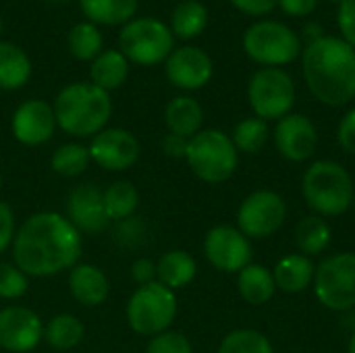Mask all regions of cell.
Wrapping results in <instances>:
<instances>
[{
    "mask_svg": "<svg viewBox=\"0 0 355 353\" xmlns=\"http://www.w3.org/2000/svg\"><path fill=\"white\" fill-rule=\"evenodd\" d=\"M29 289V277L10 262H0V300H19Z\"/></svg>",
    "mask_w": 355,
    "mask_h": 353,
    "instance_id": "e575fe53",
    "label": "cell"
},
{
    "mask_svg": "<svg viewBox=\"0 0 355 353\" xmlns=\"http://www.w3.org/2000/svg\"><path fill=\"white\" fill-rule=\"evenodd\" d=\"M164 73L168 81L179 89H200L212 79V58L196 46H181L164 60Z\"/></svg>",
    "mask_w": 355,
    "mask_h": 353,
    "instance_id": "2e32d148",
    "label": "cell"
},
{
    "mask_svg": "<svg viewBox=\"0 0 355 353\" xmlns=\"http://www.w3.org/2000/svg\"><path fill=\"white\" fill-rule=\"evenodd\" d=\"M198 273V264L191 254L183 250H171L160 256L156 262V281L168 287L171 291L187 287Z\"/></svg>",
    "mask_w": 355,
    "mask_h": 353,
    "instance_id": "7402d4cb",
    "label": "cell"
},
{
    "mask_svg": "<svg viewBox=\"0 0 355 353\" xmlns=\"http://www.w3.org/2000/svg\"><path fill=\"white\" fill-rule=\"evenodd\" d=\"M92 83L104 92H112L121 87L129 77V60L121 50H104L92 60L89 67Z\"/></svg>",
    "mask_w": 355,
    "mask_h": 353,
    "instance_id": "603a6c76",
    "label": "cell"
},
{
    "mask_svg": "<svg viewBox=\"0 0 355 353\" xmlns=\"http://www.w3.org/2000/svg\"><path fill=\"white\" fill-rule=\"evenodd\" d=\"M243 50L254 62L279 69L300 56L302 40L285 23L258 21L243 33Z\"/></svg>",
    "mask_w": 355,
    "mask_h": 353,
    "instance_id": "ba28073f",
    "label": "cell"
},
{
    "mask_svg": "<svg viewBox=\"0 0 355 353\" xmlns=\"http://www.w3.org/2000/svg\"><path fill=\"white\" fill-rule=\"evenodd\" d=\"M347 353H355V331H354V335H352V339H349V345H347Z\"/></svg>",
    "mask_w": 355,
    "mask_h": 353,
    "instance_id": "f6af8a7d",
    "label": "cell"
},
{
    "mask_svg": "<svg viewBox=\"0 0 355 353\" xmlns=\"http://www.w3.org/2000/svg\"><path fill=\"white\" fill-rule=\"evenodd\" d=\"M304 35L308 37V44H310V42H314V40L322 37L324 33L320 31V27H318L316 23H310V25H306V29H304Z\"/></svg>",
    "mask_w": 355,
    "mask_h": 353,
    "instance_id": "ee69618b",
    "label": "cell"
},
{
    "mask_svg": "<svg viewBox=\"0 0 355 353\" xmlns=\"http://www.w3.org/2000/svg\"><path fill=\"white\" fill-rule=\"evenodd\" d=\"M48 2H67V0H48Z\"/></svg>",
    "mask_w": 355,
    "mask_h": 353,
    "instance_id": "7dc6e473",
    "label": "cell"
},
{
    "mask_svg": "<svg viewBox=\"0 0 355 353\" xmlns=\"http://www.w3.org/2000/svg\"><path fill=\"white\" fill-rule=\"evenodd\" d=\"M56 125L73 137H94L106 129L112 114L110 94L92 81L62 87L52 104Z\"/></svg>",
    "mask_w": 355,
    "mask_h": 353,
    "instance_id": "3957f363",
    "label": "cell"
},
{
    "mask_svg": "<svg viewBox=\"0 0 355 353\" xmlns=\"http://www.w3.org/2000/svg\"><path fill=\"white\" fill-rule=\"evenodd\" d=\"M131 279L137 283V287L154 283L156 281V262H152L150 258L135 260L131 266Z\"/></svg>",
    "mask_w": 355,
    "mask_h": 353,
    "instance_id": "ab89813d",
    "label": "cell"
},
{
    "mask_svg": "<svg viewBox=\"0 0 355 353\" xmlns=\"http://www.w3.org/2000/svg\"><path fill=\"white\" fill-rule=\"evenodd\" d=\"M69 291L77 304L85 308H96L106 302L110 293V283L98 266L79 262L69 273Z\"/></svg>",
    "mask_w": 355,
    "mask_h": 353,
    "instance_id": "d6986e66",
    "label": "cell"
},
{
    "mask_svg": "<svg viewBox=\"0 0 355 353\" xmlns=\"http://www.w3.org/2000/svg\"><path fill=\"white\" fill-rule=\"evenodd\" d=\"M54 108L44 100H25L10 119V131L23 146H42L56 131Z\"/></svg>",
    "mask_w": 355,
    "mask_h": 353,
    "instance_id": "e0dca14e",
    "label": "cell"
},
{
    "mask_svg": "<svg viewBox=\"0 0 355 353\" xmlns=\"http://www.w3.org/2000/svg\"><path fill=\"white\" fill-rule=\"evenodd\" d=\"M229 2L245 15L262 17V15H268L270 10H275L279 0H229Z\"/></svg>",
    "mask_w": 355,
    "mask_h": 353,
    "instance_id": "60d3db41",
    "label": "cell"
},
{
    "mask_svg": "<svg viewBox=\"0 0 355 353\" xmlns=\"http://www.w3.org/2000/svg\"><path fill=\"white\" fill-rule=\"evenodd\" d=\"M287 218L285 200L268 189L248 196L237 210V225L245 237L266 239L275 235Z\"/></svg>",
    "mask_w": 355,
    "mask_h": 353,
    "instance_id": "8fae6325",
    "label": "cell"
},
{
    "mask_svg": "<svg viewBox=\"0 0 355 353\" xmlns=\"http://www.w3.org/2000/svg\"><path fill=\"white\" fill-rule=\"evenodd\" d=\"M216 353H275V350L262 333L252 329H237L223 339Z\"/></svg>",
    "mask_w": 355,
    "mask_h": 353,
    "instance_id": "836d02e7",
    "label": "cell"
},
{
    "mask_svg": "<svg viewBox=\"0 0 355 353\" xmlns=\"http://www.w3.org/2000/svg\"><path fill=\"white\" fill-rule=\"evenodd\" d=\"M302 193L318 216H339L354 206L355 185L343 164L316 160L302 177Z\"/></svg>",
    "mask_w": 355,
    "mask_h": 353,
    "instance_id": "277c9868",
    "label": "cell"
},
{
    "mask_svg": "<svg viewBox=\"0 0 355 353\" xmlns=\"http://www.w3.org/2000/svg\"><path fill=\"white\" fill-rule=\"evenodd\" d=\"M314 291L318 302L333 312L355 308V252L329 256L316 266Z\"/></svg>",
    "mask_w": 355,
    "mask_h": 353,
    "instance_id": "9c48e42d",
    "label": "cell"
},
{
    "mask_svg": "<svg viewBox=\"0 0 355 353\" xmlns=\"http://www.w3.org/2000/svg\"><path fill=\"white\" fill-rule=\"evenodd\" d=\"M12 260L33 279L71 270L83 254V235L58 212H35L15 233Z\"/></svg>",
    "mask_w": 355,
    "mask_h": 353,
    "instance_id": "6da1fadb",
    "label": "cell"
},
{
    "mask_svg": "<svg viewBox=\"0 0 355 353\" xmlns=\"http://www.w3.org/2000/svg\"><path fill=\"white\" fill-rule=\"evenodd\" d=\"M146 353H193V347L183 333L168 329L160 335L150 337Z\"/></svg>",
    "mask_w": 355,
    "mask_h": 353,
    "instance_id": "d590c367",
    "label": "cell"
},
{
    "mask_svg": "<svg viewBox=\"0 0 355 353\" xmlns=\"http://www.w3.org/2000/svg\"><path fill=\"white\" fill-rule=\"evenodd\" d=\"M314 273H316V266L308 256L289 254L277 262L272 277H275L277 289H281L285 293H300V291L308 289V285H312Z\"/></svg>",
    "mask_w": 355,
    "mask_h": 353,
    "instance_id": "44dd1931",
    "label": "cell"
},
{
    "mask_svg": "<svg viewBox=\"0 0 355 353\" xmlns=\"http://www.w3.org/2000/svg\"><path fill=\"white\" fill-rule=\"evenodd\" d=\"M308 89L327 106H343L355 98V50L335 35L310 42L302 54Z\"/></svg>",
    "mask_w": 355,
    "mask_h": 353,
    "instance_id": "7a4b0ae2",
    "label": "cell"
},
{
    "mask_svg": "<svg viewBox=\"0 0 355 353\" xmlns=\"http://www.w3.org/2000/svg\"><path fill=\"white\" fill-rule=\"evenodd\" d=\"M318 2L320 0H279L277 4L289 17H308L318 6Z\"/></svg>",
    "mask_w": 355,
    "mask_h": 353,
    "instance_id": "b9f144b4",
    "label": "cell"
},
{
    "mask_svg": "<svg viewBox=\"0 0 355 353\" xmlns=\"http://www.w3.org/2000/svg\"><path fill=\"white\" fill-rule=\"evenodd\" d=\"M331 2H335V4H343L345 0H331Z\"/></svg>",
    "mask_w": 355,
    "mask_h": 353,
    "instance_id": "bcb514c9",
    "label": "cell"
},
{
    "mask_svg": "<svg viewBox=\"0 0 355 353\" xmlns=\"http://www.w3.org/2000/svg\"><path fill=\"white\" fill-rule=\"evenodd\" d=\"M275 146L279 154L291 162L308 160L318 146V131L304 114H287L275 127Z\"/></svg>",
    "mask_w": 355,
    "mask_h": 353,
    "instance_id": "ac0fdd59",
    "label": "cell"
},
{
    "mask_svg": "<svg viewBox=\"0 0 355 353\" xmlns=\"http://www.w3.org/2000/svg\"><path fill=\"white\" fill-rule=\"evenodd\" d=\"M67 44L71 54L77 60H94L98 54H102V46H104V37L98 29V25L89 23V21H81L75 23L67 35Z\"/></svg>",
    "mask_w": 355,
    "mask_h": 353,
    "instance_id": "4dcf8cb0",
    "label": "cell"
},
{
    "mask_svg": "<svg viewBox=\"0 0 355 353\" xmlns=\"http://www.w3.org/2000/svg\"><path fill=\"white\" fill-rule=\"evenodd\" d=\"M31 77L29 56L10 42H0V89H21Z\"/></svg>",
    "mask_w": 355,
    "mask_h": 353,
    "instance_id": "d4e9b609",
    "label": "cell"
},
{
    "mask_svg": "<svg viewBox=\"0 0 355 353\" xmlns=\"http://www.w3.org/2000/svg\"><path fill=\"white\" fill-rule=\"evenodd\" d=\"M295 243L304 256H316L331 243V227L318 214L306 216L295 227Z\"/></svg>",
    "mask_w": 355,
    "mask_h": 353,
    "instance_id": "f546056e",
    "label": "cell"
},
{
    "mask_svg": "<svg viewBox=\"0 0 355 353\" xmlns=\"http://www.w3.org/2000/svg\"><path fill=\"white\" fill-rule=\"evenodd\" d=\"M83 335L85 327L73 314H56L48 325H44V341L56 352L75 350L83 341Z\"/></svg>",
    "mask_w": 355,
    "mask_h": 353,
    "instance_id": "4316f807",
    "label": "cell"
},
{
    "mask_svg": "<svg viewBox=\"0 0 355 353\" xmlns=\"http://www.w3.org/2000/svg\"><path fill=\"white\" fill-rule=\"evenodd\" d=\"M231 139H233L237 152L256 154L264 148V144L268 139V125H266V121H262L258 117L243 119L241 123H237Z\"/></svg>",
    "mask_w": 355,
    "mask_h": 353,
    "instance_id": "d6a6232c",
    "label": "cell"
},
{
    "mask_svg": "<svg viewBox=\"0 0 355 353\" xmlns=\"http://www.w3.org/2000/svg\"><path fill=\"white\" fill-rule=\"evenodd\" d=\"M237 289L241 298L252 306H262L272 300L277 285L272 273L262 264H248L237 277Z\"/></svg>",
    "mask_w": 355,
    "mask_h": 353,
    "instance_id": "cb8c5ba5",
    "label": "cell"
},
{
    "mask_svg": "<svg viewBox=\"0 0 355 353\" xmlns=\"http://www.w3.org/2000/svg\"><path fill=\"white\" fill-rule=\"evenodd\" d=\"M15 233H17L15 212L6 202H0V254L12 246Z\"/></svg>",
    "mask_w": 355,
    "mask_h": 353,
    "instance_id": "74e56055",
    "label": "cell"
},
{
    "mask_svg": "<svg viewBox=\"0 0 355 353\" xmlns=\"http://www.w3.org/2000/svg\"><path fill=\"white\" fill-rule=\"evenodd\" d=\"M164 121L168 127V133L181 135L185 139H191L196 133L202 131L204 123V110L200 102L191 96H177L173 98L164 108Z\"/></svg>",
    "mask_w": 355,
    "mask_h": 353,
    "instance_id": "ffe728a7",
    "label": "cell"
},
{
    "mask_svg": "<svg viewBox=\"0 0 355 353\" xmlns=\"http://www.w3.org/2000/svg\"><path fill=\"white\" fill-rule=\"evenodd\" d=\"M92 158H89V150L81 144H62L60 148L54 150L52 158H50V166L56 175L64 177V179H73L79 177L87 171Z\"/></svg>",
    "mask_w": 355,
    "mask_h": 353,
    "instance_id": "1f68e13d",
    "label": "cell"
},
{
    "mask_svg": "<svg viewBox=\"0 0 355 353\" xmlns=\"http://www.w3.org/2000/svg\"><path fill=\"white\" fill-rule=\"evenodd\" d=\"M208 25V10L198 0H183L171 15V31L181 40L198 37Z\"/></svg>",
    "mask_w": 355,
    "mask_h": 353,
    "instance_id": "83f0119b",
    "label": "cell"
},
{
    "mask_svg": "<svg viewBox=\"0 0 355 353\" xmlns=\"http://www.w3.org/2000/svg\"><path fill=\"white\" fill-rule=\"evenodd\" d=\"M187 144H189V139H185L181 135H175V133H168V135H164L160 146H162V152L166 156H171V158H185Z\"/></svg>",
    "mask_w": 355,
    "mask_h": 353,
    "instance_id": "7bdbcfd3",
    "label": "cell"
},
{
    "mask_svg": "<svg viewBox=\"0 0 355 353\" xmlns=\"http://www.w3.org/2000/svg\"><path fill=\"white\" fill-rule=\"evenodd\" d=\"M79 4L94 25H125L137 10V0H79Z\"/></svg>",
    "mask_w": 355,
    "mask_h": 353,
    "instance_id": "484cf974",
    "label": "cell"
},
{
    "mask_svg": "<svg viewBox=\"0 0 355 353\" xmlns=\"http://www.w3.org/2000/svg\"><path fill=\"white\" fill-rule=\"evenodd\" d=\"M337 23L341 29V37L355 50V0H345L339 4Z\"/></svg>",
    "mask_w": 355,
    "mask_h": 353,
    "instance_id": "8d00e7d4",
    "label": "cell"
},
{
    "mask_svg": "<svg viewBox=\"0 0 355 353\" xmlns=\"http://www.w3.org/2000/svg\"><path fill=\"white\" fill-rule=\"evenodd\" d=\"M0 187H2V173H0Z\"/></svg>",
    "mask_w": 355,
    "mask_h": 353,
    "instance_id": "681fc988",
    "label": "cell"
},
{
    "mask_svg": "<svg viewBox=\"0 0 355 353\" xmlns=\"http://www.w3.org/2000/svg\"><path fill=\"white\" fill-rule=\"evenodd\" d=\"M0 33H2V19H0Z\"/></svg>",
    "mask_w": 355,
    "mask_h": 353,
    "instance_id": "c3c4849f",
    "label": "cell"
},
{
    "mask_svg": "<svg viewBox=\"0 0 355 353\" xmlns=\"http://www.w3.org/2000/svg\"><path fill=\"white\" fill-rule=\"evenodd\" d=\"M248 100L258 119L281 121L283 117L291 114L295 104V83L283 69L264 67L252 75Z\"/></svg>",
    "mask_w": 355,
    "mask_h": 353,
    "instance_id": "30bf717a",
    "label": "cell"
},
{
    "mask_svg": "<svg viewBox=\"0 0 355 353\" xmlns=\"http://www.w3.org/2000/svg\"><path fill=\"white\" fill-rule=\"evenodd\" d=\"M127 325L146 337L160 335L171 329L177 316V298L175 291L154 281L150 285L137 287L125 308Z\"/></svg>",
    "mask_w": 355,
    "mask_h": 353,
    "instance_id": "8992f818",
    "label": "cell"
},
{
    "mask_svg": "<svg viewBox=\"0 0 355 353\" xmlns=\"http://www.w3.org/2000/svg\"><path fill=\"white\" fill-rule=\"evenodd\" d=\"M121 52L129 62L152 67L164 62L175 50V35L171 27L154 17L131 19L119 33Z\"/></svg>",
    "mask_w": 355,
    "mask_h": 353,
    "instance_id": "52a82bcc",
    "label": "cell"
},
{
    "mask_svg": "<svg viewBox=\"0 0 355 353\" xmlns=\"http://www.w3.org/2000/svg\"><path fill=\"white\" fill-rule=\"evenodd\" d=\"M102 198H104V210H106L108 221H116V223L131 218L139 206V193L135 185L129 181L110 183L102 191Z\"/></svg>",
    "mask_w": 355,
    "mask_h": 353,
    "instance_id": "f1b7e54d",
    "label": "cell"
},
{
    "mask_svg": "<svg viewBox=\"0 0 355 353\" xmlns=\"http://www.w3.org/2000/svg\"><path fill=\"white\" fill-rule=\"evenodd\" d=\"M354 208H355V196H354Z\"/></svg>",
    "mask_w": 355,
    "mask_h": 353,
    "instance_id": "f907efd6",
    "label": "cell"
},
{
    "mask_svg": "<svg viewBox=\"0 0 355 353\" xmlns=\"http://www.w3.org/2000/svg\"><path fill=\"white\" fill-rule=\"evenodd\" d=\"M204 254L208 262L220 273H241L252 264L250 239L231 225H218L208 231L204 239Z\"/></svg>",
    "mask_w": 355,
    "mask_h": 353,
    "instance_id": "7c38bea8",
    "label": "cell"
},
{
    "mask_svg": "<svg viewBox=\"0 0 355 353\" xmlns=\"http://www.w3.org/2000/svg\"><path fill=\"white\" fill-rule=\"evenodd\" d=\"M89 158L104 171L121 173L131 169L139 158V141L137 137L119 127L102 129L98 135L92 137L89 144Z\"/></svg>",
    "mask_w": 355,
    "mask_h": 353,
    "instance_id": "4fadbf2b",
    "label": "cell"
},
{
    "mask_svg": "<svg viewBox=\"0 0 355 353\" xmlns=\"http://www.w3.org/2000/svg\"><path fill=\"white\" fill-rule=\"evenodd\" d=\"M185 160L202 181L223 183L235 173L239 152L227 133L218 129H202L189 139Z\"/></svg>",
    "mask_w": 355,
    "mask_h": 353,
    "instance_id": "5b68a950",
    "label": "cell"
},
{
    "mask_svg": "<svg viewBox=\"0 0 355 353\" xmlns=\"http://www.w3.org/2000/svg\"><path fill=\"white\" fill-rule=\"evenodd\" d=\"M44 339L42 318L25 306L0 310V347L10 353H27Z\"/></svg>",
    "mask_w": 355,
    "mask_h": 353,
    "instance_id": "5bb4252c",
    "label": "cell"
},
{
    "mask_svg": "<svg viewBox=\"0 0 355 353\" xmlns=\"http://www.w3.org/2000/svg\"><path fill=\"white\" fill-rule=\"evenodd\" d=\"M337 141L347 154H355V108L341 119L337 129Z\"/></svg>",
    "mask_w": 355,
    "mask_h": 353,
    "instance_id": "f35d334b",
    "label": "cell"
},
{
    "mask_svg": "<svg viewBox=\"0 0 355 353\" xmlns=\"http://www.w3.org/2000/svg\"><path fill=\"white\" fill-rule=\"evenodd\" d=\"M64 216L81 235L102 233L110 223L104 210L102 189L96 183H81L75 189H71L64 202Z\"/></svg>",
    "mask_w": 355,
    "mask_h": 353,
    "instance_id": "9a60e30c",
    "label": "cell"
}]
</instances>
